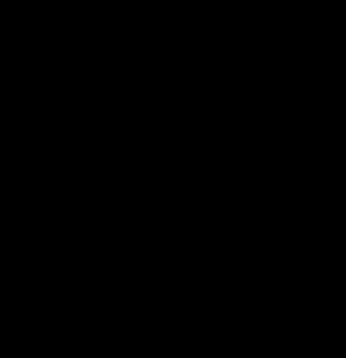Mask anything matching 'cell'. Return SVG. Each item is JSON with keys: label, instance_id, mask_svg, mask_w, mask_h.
<instances>
[]
</instances>
